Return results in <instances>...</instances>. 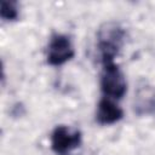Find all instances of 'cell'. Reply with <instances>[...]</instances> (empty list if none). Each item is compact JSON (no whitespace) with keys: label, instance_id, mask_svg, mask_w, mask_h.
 I'll return each mask as SVG.
<instances>
[{"label":"cell","instance_id":"cell-5","mask_svg":"<svg viewBox=\"0 0 155 155\" xmlns=\"http://www.w3.org/2000/svg\"><path fill=\"white\" fill-rule=\"evenodd\" d=\"M124 117V110L110 98H102L96 110V121L99 125H113Z\"/></svg>","mask_w":155,"mask_h":155},{"label":"cell","instance_id":"cell-4","mask_svg":"<svg viewBox=\"0 0 155 155\" xmlns=\"http://www.w3.org/2000/svg\"><path fill=\"white\" fill-rule=\"evenodd\" d=\"M75 56V50L69 36L64 34H53L47 45L46 61L50 65L59 67L69 62Z\"/></svg>","mask_w":155,"mask_h":155},{"label":"cell","instance_id":"cell-6","mask_svg":"<svg viewBox=\"0 0 155 155\" xmlns=\"http://www.w3.org/2000/svg\"><path fill=\"white\" fill-rule=\"evenodd\" d=\"M0 16L4 21H7V22L17 21L19 17L18 2L15 0H2L1 7H0Z\"/></svg>","mask_w":155,"mask_h":155},{"label":"cell","instance_id":"cell-2","mask_svg":"<svg viewBox=\"0 0 155 155\" xmlns=\"http://www.w3.org/2000/svg\"><path fill=\"white\" fill-rule=\"evenodd\" d=\"M101 90L107 98L121 99L127 91L126 79L115 62L103 63L101 75Z\"/></svg>","mask_w":155,"mask_h":155},{"label":"cell","instance_id":"cell-7","mask_svg":"<svg viewBox=\"0 0 155 155\" xmlns=\"http://www.w3.org/2000/svg\"><path fill=\"white\" fill-rule=\"evenodd\" d=\"M151 114H154V115H155V107H154V109H153V113H151Z\"/></svg>","mask_w":155,"mask_h":155},{"label":"cell","instance_id":"cell-3","mask_svg":"<svg viewBox=\"0 0 155 155\" xmlns=\"http://www.w3.org/2000/svg\"><path fill=\"white\" fill-rule=\"evenodd\" d=\"M51 149L56 155H71L82 143V134L78 128L59 125L51 133Z\"/></svg>","mask_w":155,"mask_h":155},{"label":"cell","instance_id":"cell-1","mask_svg":"<svg viewBox=\"0 0 155 155\" xmlns=\"http://www.w3.org/2000/svg\"><path fill=\"white\" fill-rule=\"evenodd\" d=\"M125 38L124 29L115 24L108 23L99 29L98 33V50L103 63L114 62V58L117 56Z\"/></svg>","mask_w":155,"mask_h":155}]
</instances>
